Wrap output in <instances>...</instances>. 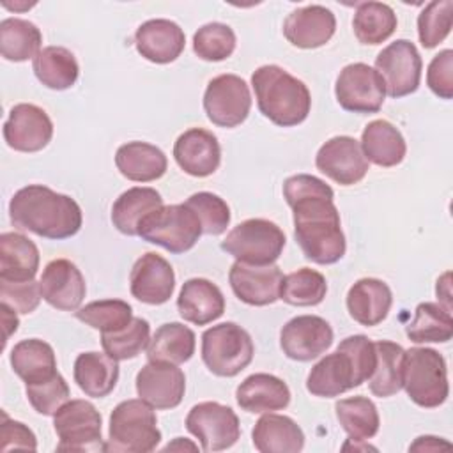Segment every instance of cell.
<instances>
[{"instance_id": "obj_46", "label": "cell", "mask_w": 453, "mask_h": 453, "mask_svg": "<svg viewBox=\"0 0 453 453\" xmlns=\"http://www.w3.org/2000/svg\"><path fill=\"white\" fill-rule=\"evenodd\" d=\"M453 2L435 0L423 7L418 16V37L423 48H435L451 32Z\"/></svg>"}, {"instance_id": "obj_15", "label": "cell", "mask_w": 453, "mask_h": 453, "mask_svg": "<svg viewBox=\"0 0 453 453\" xmlns=\"http://www.w3.org/2000/svg\"><path fill=\"white\" fill-rule=\"evenodd\" d=\"M315 166L336 184L354 186L365 179L370 163L356 138L340 134L320 145L315 156Z\"/></svg>"}, {"instance_id": "obj_54", "label": "cell", "mask_w": 453, "mask_h": 453, "mask_svg": "<svg viewBox=\"0 0 453 453\" xmlns=\"http://www.w3.org/2000/svg\"><path fill=\"white\" fill-rule=\"evenodd\" d=\"M449 273H444L439 280H437V285H435V294H437V297H439V303L444 306V308H448V310H451V292H449Z\"/></svg>"}, {"instance_id": "obj_52", "label": "cell", "mask_w": 453, "mask_h": 453, "mask_svg": "<svg viewBox=\"0 0 453 453\" xmlns=\"http://www.w3.org/2000/svg\"><path fill=\"white\" fill-rule=\"evenodd\" d=\"M442 448H449V442L442 441V437L421 435L409 446V451H437Z\"/></svg>"}, {"instance_id": "obj_16", "label": "cell", "mask_w": 453, "mask_h": 453, "mask_svg": "<svg viewBox=\"0 0 453 453\" xmlns=\"http://www.w3.org/2000/svg\"><path fill=\"white\" fill-rule=\"evenodd\" d=\"M333 343L329 322L319 315H297L280 331V347L288 359L311 361L322 356Z\"/></svg>"}, {"instance_id": "obj_39", "label": "cell", "mask_w": 453, "mask_h": 453, "mask_svg": "<svg viewBox=\"0 0 453 453\" xmlns=\"http://www.w3.org/2000/svg\"><path fill=\"white\" fill-rule=\"evenodd\" d=\"M398 19L395 11L382 2H363L356 7L352 18L354 35L361 44H380L396 30Z\"/></svg>"}, {"instance_id": "obj_2", "label": "cell", "mask_w": 453, "mask_h": 453, "mask_svg": "<svg viewBox=\"0 0 453 453\" xmlns=\"http://www.w3.org/2000/svg\"><path fill=\"white\" fill-rule=\"evenodd\" d=\"M9 218L16 228L53 241L76 235L83 223L81 207L74 198L42 184L18 189L9 202Z\"/></svg>"}, {"instance_id": "obj_44", "label": "cell", "mask_w": 453, "mask_h": 453, "mask_svg": "<svg viewBox=\"0 0 453 453\" xmlns=\"http://www.w3.org/2000/svg\"><path fill=\"white\" fill-rule=\"evenodd\" d=\"M76 319L101 333H113L133 320V308L122 299H101L76 310Z\"/></svg>"}, {"instance_id": "obj_1", "label": "cell", "mask_w": 453, "mask_h": 453, "mask_svg": "<svg viewBox=\"0 0 453 453\" xmlns=\"http://www.w3.org/2000/svg\"><path fill=\"white\" fill-rule=\"evenodd\" d=\"M283 198L294 214V237L303 255L319 265L336 264L347 250L334 191L310 173L290 175L283 182Z\"/></svg>"}, {"instance_id": "obj_23", "label": "cell", "mask_w": 453, "mask_h": 453, "mask_svg": "<svg viewBox=\"0 0 453 453\" xmlns=\"http://www.w3.org/2000/svg\"><path fill=\"white\" fill-rule=\"evenodd\" d=\"M336 18L331 9L311 4L292 11L283 21L285 39L301 50L320 48L334 35Z\"/></svg>"}, {"instance_id": "obj_7", "label": "cell", "mask_w": 453, "mask_h": 453, "mask_svg": "<svg viewBox=\"0 0 453 453\" xmlns=\"http://www.w3.org/2000/svg\"><path fill=\"white\" fill-rule=\"evenodd\" d=\"M203 234L195 211L186 203L161 205L149 212L138 225V235L170 253L189 251Z\"/></svg>"}, {"instance_id": "obj_30", "label": "cell", "mask_w": 453, "mask_h": 453, "mask_svg": "<svg viewBox=\"0 0 453 453\" xmlns=\"http://www.w3.org/2000/svg\"><path fill=\"white\" fill-rule=\"evenodd\" d=\"M251 439L260 453H297L304 448L301 426L285 414L265 412L255 423Z\"/></svg>"}, {"instance_id": "obj_31", "label": "cell", "mask_w": 453, "mask_h": 453, "mask_svg": "<svg viewBox=\"0 0 453 453\" xmlns=\"http://www.w3.org/2000/svg\"><path fill=\"white\" fill-rule=\"evenodd\" d=\"M74 382L92 398L108 396L119 380V361L106 352H81L73 368Z\"/></svg>"}, {"instance_id": "obj_43", "label": "cell", "mask_w": 453, "mask_h": 453, "mask_svg": "<svg viewBox=\"0 0 453 453\" xmlns=\"http://www.w3.org/2000/svg\"><path fill=\"white\" fill-rule=\"evenodd\" d=\"M150 342V324L142 317H133V320L113 333H101V345L104 352L117 359H133L142 350L147 349Z\"/></svg>"}, {"instance_id": "obj_34", "label": "cell", "mask_w": 453, "mask_h": 453, "mask_svg": "<svg viewBox=\"0 0 453 453\" xmlns=\"http://www.w3.org/2000/svg\"><path fill=\"white\" fill-rule=\"evenodd\" d=\"M163 205L159 191L154 188L134 186L126 189L111 205V223L124 235H138L140 221Z\"/></svg>"}, {"instance_id": "obj_49", "label": "cell", "mask_w": 453, "mask_h": 453, "mask_svg": "<svg viewBox=\"0 0 453 453\" xmlns=\"http://www.w3.org/2000/svg\"><path fill=\"white\" fill-rule=\"evenodd\" d=\"M0 299L4 304L11 306L18 313H32L42 296H41V287L35 280L28 281H9V280H0Z\"/></svg>"}, {"instance_id": "obj_6", "label": "cell", "mask_w": 453, "mask_h": 453, "mask_svg": "<svg viewBox=\"0 0 453 453\" xmlns=\"http://www.w3.org/2000/svg\"><path fill=\"white\" fill-rule=\"evenodd\" d=\"M402 388L419 407L442 405L449 395L446 359L435 349L412 347L403 354Z\"/></svg>"}, {"instance_id": "obj_45", "label": "cell", "mask_w": 453, "mask_h": 453, "mask_svg": "<svg viewBox=\"0 0 453 453\" xmlns=\"http://www.w3.org/2000/svg\"><path fill=\"white\" fill-rule=\"evenodd\" d=\"M237 39L235 32L219 21L202 25L193 35V51L205 62H221L232 57Z\"/></svg>"}, {"instance_id": "obj_12", "label": "cell", "mask_w": 453, "mask_h": 453, "mask_svg": "<svg viewBox=\"0 0 453 453\" xmlns=\"http://www.w3.org/2000/svg\"><path fill=\"white\" fill-rule=\"evenodd\" d=\"M338 104L352 113H377L386 99V85L375 67L354 62L345 65L334 83Z\"/></svg>"}, {"instance_id": "obj_17", "label": "cell", "mask_w": 453, "mask_h": 453, "mask_svg": "<svg viewBox=\"0 0 453 453\" xmlns=\"http://www.w3.org/2000/svg\"><path fill=\"white\" fill-rule=\"evenodd\" d=\"M136 393L150 407L166 411L177 407L186 391V377L179 365L149 361L136 373Z\"/></svg>"}, {"instance_id": "obj_14", "label": "cell", "mask_w": 453, "mask_h": 453, "mask_svg": "<svg viewBox=\"0 0 453 453\" xmlns=\"http://www.w3.org/2000/svg\"><path fill=\"white\" fill-rule=\"evenodd\" d=\"M421 55L409 39H396L375 58V71L382 76L386 94L400 99L418 90L421 81Z\"/></svg>"}, {"instance_id": "obj_25", "label": "cell", "mask_w": 453, "mask_h": 453, "mask_svg": "<svg viewBox=\"0 0 453 453\" xmlns=\"http://www.w3.org/2000/svg\"><path fill=\"white\" fill-rule=\"evenodd\" d=\"M179 315L195 326L218 320L225 311V296L207 278H189L182 283L177 297Z\"/></svg>"}, {"instance_id": "obj_32", "label": "cell", "mask_w": 453, "mask_h": 453, "mask_svg": "<svg viewBox=\"0 0 453 453\" xmlns=\"http://www.w3.org/2000/svg\"><path fill=\"white\" fill-rule=\"evenodd\" d=\"M39 260V250L27 235L19 232H4L0 235V280H34Z\"/></svg>"}, {"instance_id": "obj_27", "label": "cell", "mask_w": 453, "mask_h": 453, "mask_svg": "<svg viewBox=\"0 0 453 453\" xmlns=\"http://www.w3.org/2000/svg\"><path fill=\"white\" fill-rule=\"evenodd\" d=\"M237 405L250 414L281 411L290 403V389L273 373H253L235 389Z\"/></svg>"}, {"instance_id": "obj_13", "label": "cell", "mask_w": 453, "mask_h": 453, "mask_svg": "<svg viewBox=\"0 0 453 453\" xmlns=\"http://www.w3.org/2000/svg\"><path fill=\"white\" fill-rule=\"evenodd\" d=\"M186 428L193 434L203 451L232 448L241 437V425L232 407L219 402H200L186 416Z\"/></svg>"}, {"instance_id": "obj_11", "label": "cell", "mask_w": 453, "mask_h": 453, "mask_svg": "<svg viewBox=\"0 0 453 453\" xmlns=\"http://www.w3.org/2000/svg\"><path fill=\"white\" fill-rule=\"evenodd\" d=\"M203 110L214 126L226 129L241 126L251 110L248 83L230 73L212 78L203 92Z\"/></svg>"}, {"instance_id": "obj_37", "label": "cell", "mask_w": 453, "mask_h": 453, "mask_svg": "<svg viewBox=\"0 0 453 453\" xmlns=\"http://www.w3.org/2000/svg\"><path fill=\"white\" fill-rule=\"evenodd\" d=\"M405 334L414 343H446L453 336L451 310L441 303H419L412 322L407 324Z\"/></svg>"}, {"instance_id": "obj_20", "label": "cell", "mask_w": 453, "mask_h": 453, "mask_svg": "<svg viewBox=\"0 0 453 453\" xmlns=\"http://www.w3.org/2000/svg\"><path fill=\"white\" fill-rule=\"evenodd\" d=\"M175 288V273L166 258L149 251L142 255L129 273V290L134 299L145 304L166 303Z\"/></svg>"}, {"instance_id": "obj_19", "label": "cell", "mask_w": 453, "mask_h": 453, "mask_svg": "<svg viewBox=\"0 0 453 453\" xmlns=\"http://www.w3.org/2000/svg\"><path fill=\"white\" fill-rule=\"evenodd\" d=\"M283 273L276 264L253 265L235 260L228 271L232 292L250 306H267L280 299Z\"/></svg>"}, {"instance_id": "obj_28", "label": "cell", "mask_w": 453, "mask_h": 453, "mask_svg": "<svg viewBox=\"0 0 453 453\" xmlns=\"http://www.w3.org/2000/svg\"><path fill=\"white\" fill-rule=\"evenodd\" d=\"M117 170L133 182H152L165 175L168 159L165 152L147 142L122 143L115 152Z\"/></svg>"}, {"instance_id": "obj_26", "label": "cell", "mask_w": 453, "mask_h": 453, "mask_svg": "<svg viewBox=\"0 0 453 453\" xmlns=\"http://www.w3.org/2000/svg\"><path fill=\"white\" fill-rule=\"evenodd\" d=\"M349 315L361 326L373 327L380 324L393 304V294L386 281L379 278H361L347 292Z\"/></svg>"}, {"instance_id": "obj_42", "label": "cell", "mask_w": 453, "mask_h": 453, "mask_svg": "<svg viewBox=\"0 0 453 453\" xmlns=\"http://www.w3.org/2000/svg\"><path fill=\"white\" fill-rule=\"evenodd\" d=\"M327 294V281L322 273L301 267L281 280L280 299L292 306H317Z\"/></svg>"}, {"instance_id": "obj_40", "label": "cell", "mask_w": 453, "mask_h": 453, "mask_svg": "<svg viewBox=\"0 0 453 453\" xmlns=\"http://www.w3.org/2000/svg\"><path fill=\"white\" fill-rule=\"evenodd\" d=\"M42 34L28 19L5 18L0 23V53L9 62H25L42 50Z\"/></svg>"}, {"instance_id": "obj_8", "label": "cell", "mask_w": 453, "mask_h": 453, "mask_svg": "<svg viewBox=\"0 0 453 453\" xmlns=\"http://www.w3.org/2000/svg\"><path fill=\"white\" fill-rule=\"evenodd\" d=\"M253 354L250 333L235 322H221L202 334V361L218 377H235L248 368Z\"/></svg>"}, {"instance_id": "obj_35", "label": "cell", "mask_w": 453, "mask_h": 453, "mask_svg": "<svg viewBox=\"0 0 453 453\" xmlns=\"http://www.w3.org/2000/svg\"><path fill=\"white\" fill-rule=\"evenodd\" d=\"M196 336L191 327L180 322H166L156 329L149 345L147 359L182 365L195 354Z\"/></svg>"}, {"instance_id": "obj_29", "label": "cell", "mask_w": 453, "mask_h": 453, "mask_svg": "<svg viewBox=\"0 0 453 453\" xmlns=\"http://www.w3.org/2000/svg\"><path fill=\"white\" fill-rule=\"evenodd\" d=\"M359 143L368 163L382 168L400 165L407 154V143L403 134L386 119L368 122L363 129Z\"/></svg>"}, {"instance_id": "obj_24", "label": "cell", "mask_w": 453, "mask_h": 453, "mask_svg": "<svg viewBox=\"0 0 453 453\" xmlns=\"http://www.w3.org/2000/svg\"><path fill=\"white\" fill-rule=\"evenodd\" d=\"M134 46L145 60L154 64H170L184 51L186 35L172 19H147L134 32Z\"/></svg>"}, {"instance_id": "obj_41", "label": "cell", "mask_w": 453, "mask_h": 453, "mask_svg": "<svg viewBox=\"0 0 453 453\" xmlns=\"http://www.w3.org/2000/svg\"><path fill=\"white\" fill-rule=\"evenodd\" d=\"M336 419L342 428L354 441H366L377 435L380 426V418L377 405L366 396H349L334 403Z\"/></svg>"}, {"instance_id": "obj_5", "label": "cell", "mask_w": 453, "mask_h": 453, "mask_svg": "<svg viewBox=\"0 0 453 453\" xmlns=\"http://www.w3.org/2000/svg\"><path fill=\"white\" fill-rule=\"evenodd\" d=\"M161 432L154 407L142 398H129L115 405L110 414L104 451L149 453L157 448Z\"/></svg>"}, {"instance_id": "obj_4", "label": "cell", "mask_w": 453, "mask_h": 453, "mask_svg": "<svg viewBox=\"0 0 453 453\" xmlns=\"http://www.w3.org/2000/svg\"><path fill=\"white\" fill-rule=\"evenodd\" d=\"M251 87L260 113L280 127H294L306 120L311 94L304 81L276 64H265L251 74Z\"/></svg>"}, {"instance_id": "obj_47", "label": "cell", "mask_w": 453, "mask_h": 453, "mask_svg": "<svg viewBox=\"0 0 453 453\" xmlns=\"http://www.w3.org/2000/svg\"><path fill=\"white\" fill-rule=\"evenodd\" d=\"M184 203L195 211L202 223V230L207 235H219L230 225L228 203L211 191L193 193Z\"/></svg>"}, {"instance_id": "obj_50", "label": "cell", "mask_w": 453, "mask_h": 453, "mask_svg": "<svg viewBox=\"0 0 453 453\" xmlns=\"http://www.w3.org/2000/svg\"><path fill=\"white\" fill-rule=\"evenodd\" d=\"M426 85L441 99L453 97V51H439L428 64Z\"/></svg>"}, {"instance_id": "obj_33", "label": "cell", "mask_w": 453, "mask_h": 453, "mask_svg": "<svg viewBox=\"0 0 453 453\" xmlns=\"http://www.w3.org/2000/svg\"><path fill=\"white\" fill-rule=\"evenodd\" d=\"M9 361L12 372L25 382V386L48 380L58 373L53 347L39 338H28L16 343Z\"/></svg>"}, {"instance_id": "obj_48", "label": "cell", "mask_w": 453, "mask_h": 453, "mask_svg": "<svg viewBox=\"0 0 453 453\" xmlns=\"http://www.w3.org/2000/svg\"><path fill=\"white\" fill-rule=\"evenodd\" d=\"M27 398L35 412L42 416H55V412L69 400L71 391L65 379L55 373L51 379L25 386Z\"/></svg>"}, {"instance_id": "obj_21", "label": "cell", "mask_w": 453, "mask_h": 453, "mask_svg": "<svg viewBox=\"0 0 453 453\" xmlns=\"http://www.w3.org/2000/svg\"><path fill=\"white\" fill-rule=\"evenodd\" d=\"M42 299L62 311H76L85 299L87 285L81 271L67 258H55L46 264L39 280Z\"/></svg>"}, {"instance_id": "obj_3", "label": "cell", "mask_w": 453, "mask_h": 453, "mask_svg": "<svg viewBox=\"0 0 453 453\" xmlns=\"http://www.w3.org/2000/svg\"><path fill=\"white\" fill-rule=\"evenodd\" d=\"M375 366V343L365 334L340 342L333 354L324 356L308 373L306 389L313 396L334 398L366 382Z\"/></svg>"}, {"instance_id": "obj_18", "label": "cell", "mask_w": 453, "mask_h": 453, "mask_svg": "<svg viewBox=\"0 0 453 453\" xmlns=\"http://www.w3.org/2000/svg\"><path fill=\"white\" fill-rule=\"evenodd\" d=\"M53 136V122L50 115L30 103H19L4 122V140L18 152H39Z\"/></svg>"}, {"instance_id": "obj_36", "label": "cell", "mask_w": 453, "mask_h": 453, "mask_svg": "<svg viewBox=\"0 0 453 453\" xmlns=\"http://www.w3.org/2000/svg\"><path fill=\"white\" fill-rule=\"evenodd\" d=\"M35 78L51 90L71 88L80 74L76 57L64 46H46L32 60Z\"/></svg>"}, {"instance_id": "obj_10", "label": "cell", "mask_w": 453, "mask_h": 453, "mask_svg": "<svg viewBox=\"0 0 453 453\" xmlns=\"http://www.w3.org/2000/svg\"><path fill=\"white\" fill-rule=\"evenodd\" d=\"M103 418L87 400H67L53 416L57 451H104Z\"/></svg>"}, {"instance_id": "obj_22", "label": "cell", "mask_w": 453, "mask_h": 453, "mask_svg": "<svg viewBox=\"0 0 453 453\" xmlns=\"http://www.w3.org/2000/svg\"><path fill=\"white\" fill-rule=\"evenodd\" d=\"M173 157L182 172L191 177H209L221 163V147L207 129L191 127L179 134L173 143Z\"/></svg>"}, {"instance_id": "obj_38", "label": "cell", "mask_w": 453, "mask_h": 453, "mask_svg": "<svg viewBox=\"0 0 453 453\" xmlns=\"http://www.w3.org/2000/svg\"><path fill=\"white\" fill-rule=\"evenodd\" d=\"M375 343V366L368 379L370 391L375 396L388 398L402 389V368H403V347L380 340Z\"/></svg>"}, {"instance_id": "obj_53", "label": "cell", "mask_w": 453, "mask_h": 453, "mask_svg": "<svg viewBox=\"0 0 453 453\" xmlns=\"http://www.w3.org/2000/svg\"><path fill=\"white\" fill-rule=\"evenodd\" d=\"M0 310H2V322H4V329H5V333H4V345H5L7 340L11 338V334L18 331L19 320H18V311H14L11 306L2 303Z\"/></svg>"}, {"instance_id": "obj_51", "label": "cell", "mask_w": 453, "mask_h": 453, "mask_svg": "<svg viewBox=\"0 0 453 453\" xmlns=\"http://www.w3.org/2000/svg\"><path fill=\"white\" fill-rule=\"evenodd\" d=\"M0 449L4 453L11 449H37V439L35 434L21 421L11 419L5 412H2V423H0Z\"/></svg>"}, {"instance_id": "obj_9", "label": "cell", "mask_w": 453, "mask_h": 453, "mask_svg": "<svg viewBox=\"0 0 453 453\" xmlns=\"http://www.w3.org/2000/svg\"><path fill=\"white\" fill-rule=\"evenodd\" d=\"M283 230L264 218H251L234 226L221 241V250L239 262L253 265L274 264L285 248Z\"/></svg>"}, {"instance_id": "obj_55", "label": "cell", "mask_w": 453, "mask_h": 453, "mask_svg": "<svg viewBox=\"0 0 453 453\" xmlns=\"http://www.w3.org/2000/svg\"><path fill=\"white\" fill-rule=\"evenodd\" d=\"M196 449V446L193 444V442H188V441H184L182 437H177L173 442H170V444H166L163 449L165 451H168V449Z\"/></svg>"}]
</instances>
